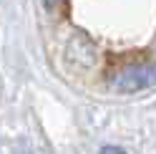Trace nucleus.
Instances as JSON below:
<instances>
[{"label":"nucleus","mask_w":156,"mask_h":154,"mask_svg":"<svg viewBox=\"0 0 156 154\" xmlns=\"http://www.w3.org/2000/svg\"><path fill=\"white\" fill-rule=\"evenodd\" d=\"M101 154H123V152H121L119 147H106V149H103Z\"/></svg>","instance_id":"2"},{"label":"nucleus","mask_w":156,"mask_h":154,"mask_svg":"<svg viewBox=\"0 0 156 154\" xmlns=\"http://www.w3.org/2000/svg\"><path fill=\"white\" fill-rule=\"evenodd\" d=\"M156 83V61H144V63H131L113 79V86L123 94H133L141 89H149Z\"/></svg>","instance_id":"1"}]
</instances>
